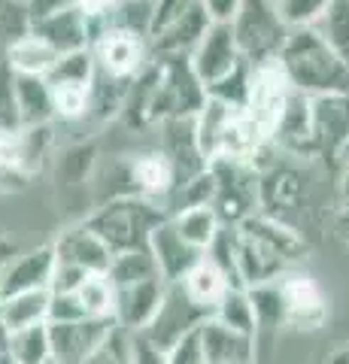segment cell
<instances>
[{
	"mask_svg": "<svg viewBox=\"0 0 349 364\" xmlns=\"http://www.w3.org/2000/svg\"><path fill=\"white\" fill-rule=\"evenodd\" d=\"M164 289H167V282L161 277L116 289V304H112V318H116V325L128 334H140L143 328L152 322V316L164 298Z\"/></svg>",
	"mask_w": 349,
	"mask_h": 364,
	"instance_id": "obj_13",
	"label": "cell"
},
{
	"mask_svg": "<svg viewBox=\"0 0 349 364\" xmlns=\"http://www.w3.org/2000/svg\"><path fill=\"white\" fill-rule=\"evenodd\" d=\"M128 176L140 198H167L176 186L173 167L164 158V152H143L137 158H131Z\"/></svg>",
	"mask_w": 349,
	"mask_h": 364,
	"instance_id": "obj_21",
	"label": "cell"
},
{
	"mask_svg": "<svg viewBox=\"0 0 349 364\" xmlns=\"http://www.w3.org/2000/svg\"><path fill=\"white\" fill-rule=\"evenodd\" d=\"M46 364H55V361H46Z\"/></svg>",
	"mask_w": 349,
	"mask_h": 364,
	"instance_id": "obj_47",
	"label": "cell"
},
{
	"mask_svg": "<svg viewBox=\"0 0 349 364\" xmlns=\"http://www.w3.org/2000/svg\"><path fill=\"white\" fill-rule=\"evenodd\" d=\"M21 128L16 107V73L0 61V134H16Z\"/></svg>",
	"mask_w": 349,
	"mask_h": 364,
	"instance_id": "obj_36",
	"label": "cell"
},
{
	"mask_svg": "<svg viewBox=\"0 0 349 364\" xmlns=\"http://www.w3.org/2000/svg\"><path fill=\"white\" fill-rule=\"evenodd\" d=\"M276 294L283 301L286 325L298 328V331H316L328 318V298H325L322 286L307 273H279L274 279Z\"/></svg>",
	"mask_w": 349,
	"mask_h": 364,
	"instance_id": "obj_8",
	"label": "cell"
},
{
	"mask_svg": "<svg viewBox=\"0 0 349 364\" xmlns=\"http://www.w3.org/2000/svg\"><path fill=\"white\" fill-rule=\"evenodd\" d=\"M234 267L243 289L264 286L286 273L289 261L301 258L304 243L291 228L279 225L274 215H249L231 231Z\"/></svg>",
	"mask_w": 349,
	"mask_h": 364,
	"instance_id": "obj_1",
	"label": "cell"
},
{
	"mask_svg": "<svg viewBox=\"0 0 349 364\" xmlns=\"http://www.w3.org/2000/svg\"><path fill=\"white\" fill-rule=\"evenodd\" d=\"M249 76H252V67L240 58L228 76H222L219 82H213L207 88V97L219 100V104L231 107V109H243L246 97H249Z\"/></svg>",
	"mask_w": 349,
	"mask_h": 364,
	"instance_id": "obj_32",
	"label": "cell"
},
{
	"mask_svg": "<svg viewBox=\"0 0 349 364\" xmlns=\"http://www.w3.org/2000/svg\"><path fill=\"white\" fill-rule=\"evenodd\" d=\"M16 107H18L21 128L52 124L55 109H52L46 79L43 76H16Z\"/></svg>",
	"mask_w": 349,
	"mask_h": 364,
	"instance_id": "obj_23",
	"label": "cell"
},
{
	"mask_svg": "<svg viewBox=\"0 0 349 364\" xmlns=\"http://www.w3.org/2000/svg\"><path fill=\"white\" fill-rule=\"evenodd\" d=\"M46 85H49L55 119L73 122V119L88 116V95H92V85H80V82H46Z\"/></svg>",
	"mask_w": 349,
	"mask_h": 364,
	"instance_id": "obj_31",
	"label": "cell"
},
{
	"mask_svg": "<svg viewBox=\"0 0 349 364\" xmlns=\"http://www.w3.org/2000/svg\"><path fill=\"white\" fill-rule=\"evenodd\" d=\"M122 4H125V0H73V6L88 18V25H95V21H104L107 16L116 13Z\"/></svg>",
	"mask_w": 349,
	"mask_h": 364,
	"instance_id": "obj_40",
	"label": "cell"
},
{
	"mask_svg": "<svg viewBox=\"0 0 349 364\" xmlns=\"http://www.w3.org/2000/svg\"><path fill=\"white\" fill-rule=\"evenodd\" d=\"M237 61H240V52H237V43H234L231 25H210L200 43L188 55V64L195 70L198 82L204 85V91L213 82H219L222 76H228L237 67Z\"/></svg>",
	"mask_w": 349,
	"mask_h": 364,
	"instance_id": "obj_11",
	"label": "cell"
},
{
	"mask_svg": "<svg viewBox=\"0 0 349 364\" xmlns=\"http://www.w3.org/2000/svg\"><path fill=\"white\" fill-rule=\"evenodd\" d=\"M331 0H276V16L286 28H310Z\"/></svg>",
	"mask_w": 349,
	"mask_h": 364,
	"instance_id": "obj_35",
	"label": "cell"
},
{
	"mask_svg": "<svg viewBox=\"0 0 349 364\" xmlns=\"http://www.w3.org/2000/svg\"><path fill=\"white\" fill-rule=\"evenodd\" d=\"M4 352L16 364H46V361H52L46 325H33V328H25V331L9 334Z\"/></svg>",
	"mask_w": 349,
	"mask_h": 364,
	"instance_id": "obj_28",
	"label": "cell"
},
{
	"mask_svg": "<svg viewBox=\"0 0 349 364\" xmlns=\"http://www.w3.org/2000/svg\"><path fill=\"white\" fill-rule=\"evenodd\" d=\"M128 355L131 364H167V352L159 349L143 334H128Z\"/></svg>",
	"mask_w": 349,
	"mask_h": 364,
	"instance_id": "obj_39",
	"label": "cell"
},
{
	"mask_svg": "<svg viewBox=\"0 0 349 364\" xmlns=\"http://www.w3.org/2000/svg\"><path fill=\"white\" fill-rule=\"evenodd\" d=\"M55 273V249L52 243L37 246L31 252H21L18 258H9L4 267H0V294L9 298V294L18 291H37V289H49Z\"/></svg>",
	"mask_w": 349,
	"mask_h": 364,
	"instance_id": "obj_15",
	"label": "cell"
},
{
	"mask_svg": "<svg viewBox=\"0 0 349 364\" xmlns=\"http://www.w3.org/2000/svg\"><path fill=\"white\" fill-rule=\"evenodd\" d=\"M85 364H131V355H128V331H122V328L116 325V331L107 337V343L100 346Z\"/></svg>",
	"mask_w": 349,
	"mask_h": 364,
	"instance_id": "obj_37",
	"label": "cell"
},
{
	"mask_svg": "<svg viewBox=\"0 0 349 364\" xmlns=\"http://www.w3.org/2000/svg\"><path fill=\"white\" fill-rule=\"evenodd\" d=\"M276 67L283 70L289 88L307 97L349 95V70L313 28H289Z\"/></svg>",
	"mask_w": 349,
	"mask_h": 364,
	"instance_id": "obj_2",
	"label": "cell"
},
{
	"mask_svg": "<svg viewBox=\"0 0 349 364\" xmlns=\"http://www.w3.org/2000/svg\"><path fill=\"white\" fill-rule=\"evenodd\" d=\"M213 21L207 18V9L200 0H195L173 25H167L159 37H152V49L159 52V58H173V55H191V49L200 43Z\"/></svg>",
	"mask_w": 349,
	"mask_h": 364,
	"instance_id": "obj_19",
	"label": "cell"
},
{
	"mask_svg": "<svg viewBox=\"0 0 349 364\" xmlns=\"http://www.w3.org/2000/svg\"><path fill=\"white\" fill-rule=\"evenodd\" d=\"M171 222L176 228V234L183 237L188 246H195L198 252H207V246L213 243V237L219 234V215L213 213V207H188V210H179L171 215Z\"/></svg>",
	"mask_w": 349,
	"mask_h": 364,
	"instance_id": "obj_26",
	"label": "cell"
},
{
	"mask_svg": "<svg viewBox=\"0 0 349 364\" xmlns=\"http://www.w3.org/2000/svg\"><path fill=\"white\" fill-rule=\"evenodd\" d=\"M25 4H28V0H25Z\"/></svg>",
	"mask_w": 349,
	"mask_h": 364,
	"instance_id": "obj_48",
	"label": "cell"
},
{
	"mask_svg": "<svg viewBox=\"0 0 349 364\" xmlns=\"http://www.w3.org/2000/svg\"><path fill=\"white\" fill-rule=\"evenodd\" d=\"M328 364H349V349H337Z\"/></svg>",
	"mask_w": 349,
	"mask_h": 364,
	"instance_id": "obj_43",
	"label": "cell"
},
{
	"mask_svg": "<svg viewBox=\"0 0 349 364\" xmlns=\"http://www.w3.org/2000/svg\"><path fill=\"white\" fill-rule=\"evenodd\" d=\"M31 33L40 40H46L58 55L88 49V40H92L88 37V18L73 4L49 9V13H43V16H33Z\"/></svg>",
	"mask_w": 349,
	"mask_h": 364,
	"instance_id": "obj_14",
	"label": "cell"
},
{
	"mask_svg": "<svg viewBox=\"0 0 349 364\" xmlns=\"http://www.w3.org/2000/svg\"><path fill=\"white\" fill-rule=\"evenodd\" d=\"M58 58H61V55L55 52L46 40L33 37L31 31L21 40H16L13 46H9L6 55H4L6 67L16 76H46Z\"/></svg>",
	"mask_w": 349,
	"mask_h": 364,
	"instance_id": "obj_22",
	"label": "cell"
},
{
	"mask_svg": "<svg viewBox=\"0 0 349 364\" xmlns=\"http://www.w3.org/2000/svg\"><path fill=\"white\" fill-rule=\"evenodd\" d=\"M274 140L295 158H316L313 146V122H310V97L301 91H289L286 109L279 116Z\"/></svg>",
	"mask_w": 349,
	"mask_h": 364,
	"instance_id": "obj_18",
	"label": "cell"
},
{
	"mask_svg": "<svg viewBox=\"0 0 349 364\" xmlns=\"http://www.w3.org/2000/svg\"><path fill=\"white\" fill-rule=\"evenodd\" d=\"M207 91L198 82L195 70L186 55H173V58H161L159 79H155L149 109H146V122H167V119H188L198 116L204 107Z\"/></svg>",
	"mask_w": 349,
	"mask_h": 364,
	"instance_id": "obj_5",
	"label": "cell"
},
{
	"mask_svg": "<svg viewBox=\"0 0 349 364\" xmlns=\"http://www.w3.org/2000/svg\"><path fill=\"white\" fill-rule=\"evenodd\" d=\"M310 28L319 33L322 43L328 46L349 70V0H331Z\"/></svg>",
	"mask_w": 349,
	"mask_h": 364,
	"instance_id": "obj_25",
	"label": "cell"
},
{
	"mask_svg": "<svg viewBox=\"0 0 349 364\" xmlns=\"http://www.w3.org/2000/svg\"><path fill=\"white\" fill-rule=\"evenodd\" d=\"M337 158H343V161L349 164V140H346V146H343V149H340V155H337Z\"/></svg>",
	"mask_w": 349,
	"mask_h": 364,
	"instance_id": "obj_45",
	"label": "cell"
},
{
	"mask_svg": "<svg viewBox=\"0 0 349 364\" xmlns=\"http://www.w3.org/2000/svg\"><path fill=\"white\" fill-rule=\"evenodd\" d=\"M88 52L95 58L97 73L112 76V79H134L143 70L146 40L122 28H104L92 37Z\"/></svg>",
	"mask_w": 349,
	"mask_h": 364,
	"instance_id": "obj_10",
	"label": "cell"
},
{
	"mask_svg": "<svg viewBox=\"0 0 349 364\" xmlns=\"http://www.w3.org/2000/svg\"><path fill=\"white\" fill-rule=\"evenodd\" d=\"M343 195H346V203H343V231L349 234V173H346V186H343Z\"/></svg>",
	"mask_w": 349,
	"mask_h": 364,
	"instance_id": "obj_42",
	"label": "cell"
},
{
	"mask_svg": "<svg viewBox=\"0 0 349 364\" xmlns=\"http://www.w3.org/2000/svg\"><path fill=\"white\" fill-rule=\"evenodd\" d=\"M231 33L240 58L258 67L276 61V55L289 37V28L276 16L274 0H240V9L231 21Z\"/></svg>",
	"mask_w": 349,
	"mask_h": 364,
	"instance_id": "obj_4",
	"label": "cell"
},
{
	"mask_svg": "<svg viewBox=\"0 0 349 364\" xmlns=\"http://www.w3.org/2000/svg\"><path fill=\"white\" fill-rule=\"evenodd\" d=\"M213 313L204 310L200 304H195L188 298V291L179 286V282H167L164 289V298L159 304V310H155L152 322L143 328V337L152 340L159 349H171L176 340H183L186 334H191L200 322H207Z\"/></svg>",
	"mask_w": 349,
	"mask_h": 364,
	"instance_id": "obj_7",
	"label": "cell"
},
{
	"mask_svg": "<svg viewBox=\"0 0 349 364\" xmlns=\"http://www.w3.org/2000/svg\"><path fill=\"white\" fill-rule=\"evenodd\" d=\"M55 364H85L116 331V318H80V322H46Z\"/></svg>",
	"mask_w": 349,
	"mask_h": 364,
	"instance_id": "obj_9",
	"label": "cell"
},
{
	"mask_svg": "<svg viewBox=\"0 0 349 364\" xmlns=\"http://www.w3.org/2000/svg\"><path fill=\"white\" fill-rule=\"evenodd\" d=\"M0 364H16V361H13V358H9V355H6V352H0Z\"/></svg>",
	"mask_w": 349,
	"mask_h": 364,
	"instance_id": "obj_46",
	"label": "cell"
},
{
	"mask_svg": "<svg viewBox=\"0 0 349 364\" xmlns=\"http://www.w3.org/2000/svg\"><path fill=\"white\" fill-rule=\"evenodd\" d=\"M31 31V6L25 0H0V61L16 40Z\"/></svg>",
	"mask_w": 349,
	"mask_h": 364,
	"instance_id": "obj_33",
	"label": "cell"
},
{
	"mask_svg": "<svg viewBox=\"0 0 349 364\" xmlns=\"http://www.w3.org/2000/svg\"><path fill=\"white\" fill-rule=\"evenodd\" d=\"M73 298L80 301L88 318H112V304H116V289L107 279V273H95L85 277L80 286L73 289Z\"/></svg>",
	"mask_w": 349,
	"mask_h": 364,
	"instance_id": "obj_30",
	"label": "cell"
},
{
	"mask_svg": "<svg viewBox=\"0 0 349 364\" xmlns=\"http://www.w3.org/2000/svg\"><path fill=\"white\" fill-rule=\"evenodd\" d=\"M164 219H167L164 210L155 207L149 198L131 195V198L107 200L82 225L92 228L112 255H119V252H131V249H149L152 228L161 225Z\"/></svg>",
	"mask_w": 349,
	"mask_h": 364,
	"instance_id": "obj_3",
	"label": "cell"
},
{
	"mask_svg": "<svg viewBox=\"0 0 349 364\" xmlns=\"http://www.w3.org/2000/svg\"><path fill=\"white\" fill-rule=\"evenodd\" d=\"M213 179V200L210 207L225 225H240L255 215L258 207V173L252 161H234V158H216L207 164Z\"/></svg>",
	"mask_w": 349,
	"mask_h": 364,
	"instance_id": "obj_6",
	"label": "cell"
},
{
	"mask_svg": "<svg viewBox=\"0 0 349 364\" xmlns=\"http://www.w3.org/2000/svg\"><path fill=\"white\" fill-rule=\"evenodd\" d=\"M49 289H37V291H18L0 301V322H4L6 337L16 331H25L33 325H46L49 322Z\"/></svg>",
	"mask_w": 349,
	"mask_h": 364,
	"instance_id": "obj_20",
	"label": "cell"
},
{
	"mask_svg": "<svg viewBox=\"0 0 349 364\" xmlns=\"http://www.w3.org/2000/svg\"><path fill=\"white\" fill-rule=\"evenodd\" d=\"M179 286H183L188 291V298L200 304L204 310H216V304L222 301V294L231 289V282L225 279V273L213 264V261L207 258H200L195 267H191L183 279H179Z\"/></svg>",
	"mask_w": 349,
	"mask_h": 364,
	"instance_id": "obj_24",
	"label": "cell"
},
{
	"mask_svg": "<svg viewBox=\"0 0 349 364\" xmlns=\"http://www.w3.org/2000/svg\"><path fill=\"white\" fill-rule=\"evenodd\" d=\"M152 277H159V267H155V258L149 249H131V252L112 255L107 270V279L112 282V289L134 286V282H143Z\"/></svg>",
	"mask_w": 349,
	"mask_h": 364,
	"instance_id": "obj_27",
	"label": "cell"
},
{
	"mask_svg": "<svg viewBox=\"0 0 349 364\" xmlns=\"http://www.w3.org/2000/svg\"><path fill=\"white\" fill-rule=\"evenodd\" d=\"M200 328V325H198ZM198 328L191 334H186L183 340L167 349V364H207L204 361V349H200V334Z\"/></svg>",
	"mask_w": 349,
	"mask_h": 364,
	"instance_id": "obj_38",
	"label": "cell"
},
{
	"mask_svg": "<svg viewBox=\"0 0 349 364\" xmlns=\"http://www.w3.org/2000/svg\"><path fill=\"white\" fill-rule=\"evenodd\" d=\"M213 318L234 328V331L246 334V337H255V310H252V301H249V291L246 289L225 291L222 301L216 304V310H213Z\"/></svg>",
	"mask_w": 349,
	"mask_h": 364,
	"instance_id": "obj_29",
	"label": "cell"
},
{
	"mask_svg": "<svg viewBox=\"0 0 349 364\" xmlns=\"http://www.w3.org/2000/svg\"><path fill=\"white\" fill-rule=\"evenodd\" d=\"M313 146L322 158H337L349 140V95L310 97Z\"/></svg>",
	"mask_w": 349,
	"mask_h": 364,
	"instance_id": "obj_12",
	"label": "cell"
},
{
	"mask_svg": "<svg viewBox=\"0 0 349 364\" xmlns=\"http://www.w3.org/2000/svg\"><path fill=\"white\" fill-rule=\"evenodd\" d=\"M213 25H231L240 9V0H200Z\"/></svg>",
	"mask_w": 349,
	"mask_h": 364,
	"instance_id": "obj_41",
	"label": "cell"
},
{
	"mask_svg": "<svg viewBox=\"0 0 349 364\" xmlns=\"http://www.w3.org/2000/svg\"><path fill=\"white\" fill-rule=\"evenodd\" d=\"M149 252L155 258V267H159V277L164 282H179L186 273L198 264L204 252H198L195 246H188L183 237L176 234V228L171 222V215L152 228L149 234Z\"/></svg>",
	"mask_w": 349,
	"mask_h": 364,
	"instance_id": "obj_16",
	"label": "cell"
},
{
	"mask_svg": "<svg viewBox=\"0 0 349 364\" xmlns=\"http://www.w3.org/2000/svg\"><path fill=\"white\" fill-rule=\"evenodd\" d=\"M0 301H4V294H0ZM6 346V331H4V322H0V352Z\"/></svg>",
	"mask_w": 349,
	"mask_h": 364,
	"instance_id": "obj_44",
	"label": "cell"
},
{
	"mask_svg": "<svg viewBox=\"0 0 349 364\" xmlns=\"http://www.w3.org/2000/svg\"><path fill=\"white\" fill-rule=\"evenodd\" d=\"M95 164V146H73L58 158V182L61 186H80Z\"/></svg>",
	"mask_w": 349,
	"mask_h": 364,
	"instance_id": "obj_34",
	"label": "cell"
},
{
	"mask_svg": "<svg viewBox=\"0 0 349 364\" xmlns=\"http://www.w3.org/2000/svg\"><path fill=\"white\" fill-rule=\"evenodd\" d=\"M200 334V349H204L207 364H252L255 361V337H246L234 328L207 318L198 328Z\"/></svg>",
	"mask_w": 349,
	"mask_h": 364,
	"instance_id": "obj_17",
	"label": "cell"
}]
</instances>
